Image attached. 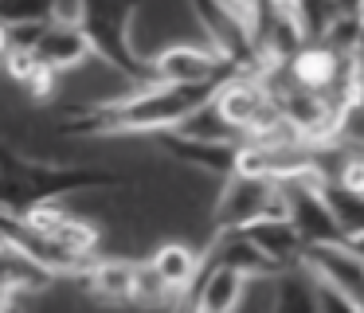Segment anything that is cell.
<instances>
[{
  "mask_svg": "<svg viewBox=\"0 0 364 313\" xmlns=\"http://www.w3.org/2000/svg\"><path fill=\"white\" fill-rule=\"evenodd\" d=\"M82 36L90 43V59L102 63L122 83H149L145 63L134 47V8L122 4H87L82 12Z\"/></svg>",
  "mask_w": 364,
  "mask_h": 313,
  "instance_id": "6da1fadb",
  "label": "cell"
},
{
  "mask_svg": "<svg viewBox=\"0 0 364 313\" xmlns=\"http://www.w3.org/2000/svg\"><path fill=\"white\" fill-rule=\"evenodd\" d=\"M262 219H282V184L267 176H239L231 172L220 184V196L212 203V231L231 235L262 223Z\"/></svg>",
  "mask_w": 364,
  "mask_h": 313,
  "instance_id": "7a4b0ae2",
  "label": "cell"
},
{
  "mask_svg": "<svg viewBox=\"0 0 364 313\" xmlns=\"http://www.w3.org/2000/svg\"><path fill=\"white\" fill-rule=\"evenodd\" d=\"M212 110L223 125H228L235 137H255V133L270 129L278 122V106L267 90V78L251 75V70H239L228 75L212 94Z\"/></svg>",
  "mask_w": 364,
  "mask_h": 313,
  "instance_id": "3957f363",
  "label": "cell"
},
{
  "mask_svg": "<svg viewBox=\"0 0 364 313\" xmlns=\"http://www.w3.org/2000/svg\"><path fill=\"white\" fill-rule=\"evenodd\" d=\"M141 63H145L149 83H165V86H220L228 75H235L204 43H181V39L165 43L153 55H145Z\"/></svg>",
  "mask_w": 364,
  "mask_h": 313,
  "instance_id": "277c9868",
  "label": "cell"
},
{
  "mask_svg": "<svg viewBox=\"0 0 364 313\" xmlns=\"http://www.w3.org/2000/svg\"><path fill=\"white\" fill-rule=\"evenodd\" d=\"M298 270L317 286L341 290V294L360 302V282H364V262H360V247L348 243H321V247H306L298 258Z\"/></svg>",
  "mask_w": 364,
  "mask_h": 313,
  "instance_id": "5b68a950",
  "label": "cell"
},
{
  "mask_svg": "<svg viewBox=\"0 0 364 313\" xmlns=\"http://www.w3.org/2000/svg\"><path fill=\"white\" fill-rule=\"evenodd\" d=\"M36 59V67L48 70L51 78H63V75H75V70L90 67V43L82 36V23H43L36 43L28 47Z\"/></svg>",
  "mask_w": 364,
  "mask_h": 313,
  "instance_id": "8992f818",
  "label": "cell"
},
{
  "mask_svg": "<svg viewBox=\"0 0 364 313\" xmlns=\"http://www.w3.org/2000/svg\"><path fill=\"white\" fill-rule=\"evenodd\" d=\"M141 266L149 270V278L157 282V286L165 290L176 305H184V302H188V294H192V286H196V278H200L204 255H200L196 247H188V243L168 239V243H161V247L153 250Z\"/></svg>",
  "mask_w": 364,
  "mask_h": 313,
  "instance_id": "52a82bcc",
  "label": "cell"
},
{
  "mask_svg": "<svg viewBox=\"0 0 364 313\" xmlns=\"http://www.w3.org/2000/svg\"><path fill=\"white\" fill-rule=\"evenodd\" d=\"M247 290H251V282L239 270L204 258L200 278H196V286H192L184 305H188V313H239L247 302Z\"/></svg>",
  "mask_w": 364,
  "mask_h": 313,
  "instance_id": "ba28073f",
  "label": "cell"
},
{
  "mask_svg": "<svg viewBox=\"0 0 364 313\" xmlns=\"http://www.w3.org/2000/svg\"><path fill=\"white\" fill-rule=\"evenodd\" d=\"M82 294H90L95 302L114 305V309H129L137 294V262L134 258H95L79 278H71Z\"/></svg>",
  "mask_w": 364,
  "mask_h": 313,
  "instance_id": "9c48e42d",
  "label": "cell"
},
{
  "mask_svg": "<svg viewBox=\"0 0 364 313\" xmlns=\"http://www.w3.org/2000/svg\"><path fill=\"white\" fill-rule=\"evenodd\" d=\"M153 145L161 149L165 156H173V161L181 164H192V169L200 172H212V176L228 180L231 172H235V153L239 145H220V141H196V137H184V133H157V137H149Z\"/></svg>",
  "mask_w": 364,
  "mask_h": 313,
  "instance_id": "30bf717a",
  "label": "cell"
},
{
  "mask_svg": "<svg viewBox=\"0 0 364 313\" xmlns=\"http://www.w3.org/2000/svg\"><path fill=\"white\" fill-rule=\"evenodd\" d=\"M55 274L48 266H40L28 250H20L16 243H4L0 247V290H9L16 302L24 297H36V294H48L55 286Z\"/></svg>",
  "mask_w": 364,
  "mask_h": 313,
  "instance_id": "8fae6325",
  "label": "cell"
},
{
  "mask_svg": "<svg viewBox=\"0 0 364 313\" xmlns=\"http://www.w3.org/2000/svg\"><path fill=\"white\" fill-rule=\"evenodd\" d=\"M239 235H243L278 274L298 270V258H301V250H306V243L298 239V231H294L286 219H262V223L247 227V231H239Z\"/></svg>",
  "mask_w": 364,
  "mask_h": 313,
  "instance_id": "7c38bea8",
  "label": "cell"
},
{
  "mask_svg": "<svg viewBox=\"0 0 364 313\" xmlns=\"http://www.w3.org/2000/svg\"><path fill=\"white\" fill-rule=\"evenodd\" d=\"M0 75L9 78L12 86H20V90H28V86L36 83V78L43 75L40 67H36V59H32V51H20V47H12L4 59H0Z\"/></svg>",
  "mask_w": 364,
  "mask_h": 313,
  "instance_id": "4fadbf2b",
  "label": "cell"
},
{
  "mask_svg": "<svg viewBox=\"0 0 364 313\" xmlns=\"http://www.w3.org/2000/svg\"><path fill=\"white\" fill-rule=\"evenodd\" d=\"M309 286H314V313H360L364 309L356 297L341 294V290L317 286V282H309Z\"/></svg>",
  "mask_w": 364,
  "mask_h": 313,
  "instance_id": "5bb4252c",
  "label": "cell"
},
{
  "mask_svg": "<svg viewBox=\"0 0 364 313\" xmlns=\"http://www.w3.org/2000/svg\"><path fill=\"white\" fill-rule=\"evenodd\" d=\"M4 243H9V235H4V227H0V247H4Z\"/></svg>",
  "mask_w": 364,
  "mask_h": 313,
  "instance_id": "9a60e30c",
  "label": "cell"
}]
</instances>
